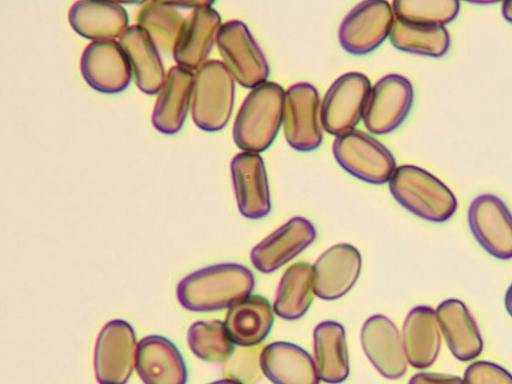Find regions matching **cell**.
I'll list each match as a JSON object with an SVG mask.
<instances>
[{
  "label": "cell",
  "mask_w": 512,
  "mask_h": 384,
  "mask_svg": "<svg viewBox=\"0 0 512 384\" xmlns=\"http://www.w3.org/2000/svg\"><path fill=\"white\" fill-rule=\"evenodd\" d=\"M231 175L241 215L249 220H262L272 209L267 169L258 153L241 152L231 163Z\"/></svg>",
  "instance_id": "obj_16"
},
{
  "label": "cell",
  "mask_w": 512,
  "mask_h": 384,
  "mask_svg": "<svg viewBox=\"0 0 512 384\" xmlns=\"http://www.w3.org/2000/svg\"><path fill=\"white\" fill-rule=\"evenodd\" d=\"M235 82L222 61H207L195 72L191 111L200 130L217 133L226 127L233 113Z\"/></svg>",
  "instance_id": "obj_4"
},
{
  "label": "cell",
  "mask_w": 512,
  "mask_h": 384,
  "mask_svg": "<svg viewBox=\"0 0 512 384\" xmlns=\"http://www.w3.org/2000/svg\"><path fill=\"white\" fill-rule=\"evenodd\" d=\"M332 152L348 174L368 184L389 183L397 169L392 152L362 131L354 130L336 137Z\"/></svg>",
  "instance_id": "obj_5"
},
{
  "label": "cell",
  "mask_w": 512,
  "mask_h": 384,
  "mask_svg": "<svg viewBox=\"0 0 512 384\" xmlns=\"http://www.w3.org/2000/svg\"><path fill=\"white\" fill-rule=\"evenodd\" d=\"M210 2H185V3H168L170 6L174 7L175 9H192L193 11L209 4Z\"/></svg>",
  "instance_id": "obj_36"
},
{
  "label": "cell",
  "mask_w": 512,
  "mask_h": 384,
  "mask_svg": "<svg viewBox=\"0 0 512 384\" xmlns=\"http://www.w3.org/2000/svg\"><path fill=\"white\" fill-rule=\"evenodd\" d=\"M414 102L413 85L400 74H389L372 87L365 108L364 125L373 135L393 133L406 120Z\"/></svg>",
  "instance_id": "obj_10"
},
{
  "label": "cell",
  "mask_w": 512,
  "mask_h": 384,
  "mask_svg": "<svg viewBox=\"0 0 512 384\" xmlns=\"http://www.w3.org/2000/svg\"><path fill=\"white\" fill-rule=\"evenodd\" d=\"M502 15L506 21L512 24V0L503 3Z\"/></svg>",
  "instance_id": "obj_37"
},
{
  "label": "cell",
  "mask_w": 512,
  "mask_h": 384,
  "mask_svg": "<svg viewBox=\"0 0 512 384\" xmlns=\"http://www.w3.org/2000/svg\"><path fill=\"white\" fill-rule=\"evenodd\" d=\"M217 46L223 63L241 87L252 90L268 81V61L243 22L233 20L223 24Z\"/></svg>",
  "instance_id": "obj_6"
},
{
  "label": "cell",
  "mask_w": 512,
  "mask_h": 384,
  "mask_svg": "<svg viewBox=\"0 0 512 384\" xmlns=\"http://www.w3.org/2000/svg\"><path fill=\"white\" fill-rule=\"evenodd\" d=\"M371 89L369 78L362 73L350 72L338 77L321 103L323 130L335 137L356 130L363 120Z\"/></svg>",
  "instance_id": "obj_7"
},
{
  "label": "cell",
  "mask_w": 512,
  "mask_h": 384,
  "mask_svg": "<svg viewBox=\"0 0 512 384\" xmlns=\"http://www.w3.org/2000/svg\"><path fill=\"white\" fill-rule=\"evenodd\" d=\"M285 92L267 81L247 95L233 126L234 142L242 152L260 154L272 146L283 125Z\"/></svg>",
  "instance_id": "obj_2"
},
{
  "label": "cell",
  "mask_w": 512,
  "mask_h": 384,
  "mask_svg": "<svg viewBox=\"0 0 512 384\" xmlns=\"http://www.w3.org/2000/svg\"><path fill=\"white\" fill-rule=\"evenodd\" d=\"M314 268L316 295L325 301L345 296L357 283L362 270V256L350 244H337L320 256Z\"/></svg>",
  "instance_id": "obj_18"
},
{
  "label": "cell",
  "mask_w": 512,
  "mask_h": 384,
  "mask_svg": "<svg viewBox=\"0 0 512 384\" xmlns=\"http://www.w3.org/2000/svg\"><path fill=\"white\" fill-rule=\"evenodd\" d=\"M468 225L478 243L493 258L512 260V213L499 197L478 196L469 206Z\"/></svg>",
  "instance_id": "obj_12"
},
{
  "label": "cell",
  "mask_w": 512,
  "mask_h": 384,
  "mask_svg": "<svg viewBox=\"0 0 512 384\" xmlns=\"http://www.w3.org/2000/svg\"><path fill=\"white\" fill-rule=\"evenodd\" d=\"M138 343L134 328L123 320L102 329L95 349V373L100 384H126L137 363Z\"/></svg>",
  "instance_id": "obj_11"
},
{
  "label": "cell",
  "mask_w": 512,
  "mask_h": 384,
  "mask_svg": "<svg viewBox=\"0 0 512 384\" xmlns=\"http://www.w3.org/2000/svg\"><path fill=\"white\" fill-rule=\"evenodd\" d=\"M135 81L141 92L153 96L160 92L166 78L159 50L149 35L135 25L126 30L119 39Z\"/></svg>",
  "instance_id": "obj_25"
},
{
  "label": "cell",
  "mask_w": 512,
  "mask_h": 384,
  "mask_svg": "<svg viewBox=\"0 0 512 384\" xmlns=\"http://www.w3.org/2000/svg\"><path fill=\"white\" fill-rule=\"evenodd\" d=\"M85 81L95 91L114 95L130 85L133 71L119 41H93L85 48L80 62Z\"/></svg>",
  "instance_id": "obj_13"
},
{
  "label": "cell",
  "mask_w": 512,
  "mask_h": 384,
  "mask_svg": "<svg viewBox=\"0 0 512 384\" xmlns=\"http://www.w3.org/2000/svg\"><path fill=\"white\" fill-rule=\"evenodd\" d=\"M395 17L393 6L384 0L359 4L340 24L341 48L354 56L371 54L390 37Z\"/></svg>",
  "instance_id": "obj_9"
},
{
  "label": "cell",
  "mask_w": 512,
  "mask_h": 384,
  "mask_svg": "<svg viewBox=\"0 0 512 384\" xmlns=\"http://www.w3.org/2000/svg\"><path fill=\"white\" fill-rule=\"evenodd\" d=\"M392 45L399 51L432 58L444 57L451 44L444 26L423 25L396 19L390 35Z\"/></svg>",
  "instance_id": "obj_29"
},
{
  "label": "cell",
  "mask_w": 512,
  "mask_h": 384,
  "mask_svg": "<svg viewBox=\"0 0 512 384\" xmlns=\"http://www.w3.org/2000/svg\"><path fill=\"white\" fill-rule=\"evenodd\" d=\"M265 376L274 384H319L314 358L304 349L284 341L264 348Z\"/></svg>",
  "instance_id": "obj_26"
},
{
  "label": "cell",
  "mask_w": 512,
  "mask_h": 384,
  "mask_svg": "<svg viewBox=\"0 0 512 384\" xmlns=\"http://www.w3.org/2000/svg\"><path fill=\"white\" fill-rule=\"evenodd\" d=\"M442 335L452 355L461 362L476 360L484 350L476 320L464 303L447 300L436 310Z\"/></svg>",
  "instance_id": "obj_22"
},
{
  "label": "cell",
  "mask_w": 512,
  "mask_h": 384,
  "mask_svg": "<svg viewBox=\"0 0 512 384\" xmlns=\"http://www.w3.org/2000/svg\"><path fill=\"white\" fill-rule=\"evenodd\" d=\"M463 380L465 384H512V374L495 363L478 361L466 368Z\"/></svg>",
  "instance_id": "obj_34"
},
{
  "label": "cell",
  "mask_w": 512,
  "mask_h": 384,
  "mask_svg": "<svg viewBox=\"0 0 512 384\" xmlns=\"http://www.w3.org/2000/svg\"><path fill=\"white\" fill-rule=\"evenodd\" d=\"M274 315L266 297L251 294L229 309L225 325L236 347L260 346L273 328Z\"/></svg>",
  "instance_id": "obj_24"
},
{
  "label": "cell",
  "mask_w": 512,
  "mask_h": 384,
  "mask_svg": "<svg viewBox=\"0 0 512 384\" xmlns=\"http://www.w3.org/2000/svg\"><path fill=\"white\" fill-rule=\"evenodd\" d=\"M316 237V228L309 220L293 218L251 250V263L259 272L272 274L310 247Z\"/></svg>",
  "instance_id": "obj_14"
},
{
  "label": "cell",
  "mask_w": 512,
  "mask_h": 384,
  "mask_svg": "<svg viewBox=\"0 0 512 384\" xmlns=\"http://www.w3.org/2000/svg\"><path fill=\"white\" fill-rule=\"evenodd\" d=\"M313 358L321 381L339 384L348 379L350 356L343 325L325 321L315 328Z\"/></svg>",
  "instance_id": "obj_27"
},
{
  "label": "cell",
  "mask_w": 512,
  "mask_h": 384,
  "mask_svg": "<svg viewBox=\"0 0 512 384\" xmlns=\"http://www.w3.org/2000/svg\"><path fill=\"white\" fill-rule=\"evenodd\" d=\"M69 23L80 36L105 41L120 39L128 27V14L116 2L80 0L69 11Z\"/></svg>",
  "instance_id": "obj_23"
},
{
  "label": "cell",
  "mask_w": 512,
  "mask_h": 384,
  "mask_svg": "<svg viewBox=\"0 0 512 384\" xmlns=\"http://www.w3.org/2000/svg\"><path fill=\"white\" fill-rule=\"evenodd\" d=\"M252 272L238 264H220L201 269L184 278L177 289L183 308L191 312L230 309L252 294Z\"/></svg>",
  "instance_id": "obj_1"
},
{
  "label": "cell",
  "mask_w": 512,
  "mask_h": 384,
  "mask_svg": "<svg viewBox=\"0 0 512 384\" xmlns=\"http://www.w3.org/2000/svg\"><path fill=\"white\" fill-rule=\"evenodd\" d=\"M136 370L145 384H187L188 381L182 354L172 341L159 335L140 341Z\"/></svg>",
  "instance_id": "obj_20"
},
{
  "label": "cell",
  "mask_w": 512,
  "mask_h": 384,
  "mask_svg": "<svg viewBox=\"0 0 512 384\" xmlns=\"http://www.w3.org/2000/svg\"><path fill=\"white\" fill-rule=\"evenodd\" d=\"M321 103L318 90L307 82L295 83L285 92L283 131L292 149L312 152L321 146Z\"/></svg>",
  "instance_id": "obj_8"
},
{
  "label": "cell",
  "mask_w": 512,
  "mask_h": 384,
  "mask_svg": "<svg viewBox=\"0 0 512 384\" xmlns=\"http://www.w3.org/2000/svg\"><path fill=\"white\" fill-rule=\"evenodd\" d=\"M195 73L180 66L166 74L152 115L156 130L164 135H176L181 130L192 106Z\"/></svg>",
  "instance_id": "obj_19"
},
{
  "label": "cell",
  "mask_w": 512,
  "mask_h": 384,
  "mask_svg": "<svg viewBox=\"0 0 512 384\" xmlns=\"http://www.w3.org/2000/svg\"><path fill=\"white\" fill-rule=\"evenodd\" d=\"M263 345L255 347H236L231 357L223 363L222 373L225 379L239 384H256L264 374L262 365Z\"/></svg>",
  "instance_id": "obj_33"
},
{
  "label": "cell",
  "mask_w": 512,
  "mask_h": 384,
  "mask_svg": "<svg viewBox=\"0 0 512 384\" xmlns=\"http://www.w3.org/2000/svg\"><path fill=\"white\" fill-rule=\"evenodd\" d=\"M505 308L512 318V284L509 286L505 294Z\"/></svg>",
  "instance_id": "obj_38"
},
{
  "label": "cell",
  "mask_w": 512,
  "mask_h": 384,
  "mask_svg": "<svg viewBox=\"0 0 512 384\" xmlns=\"http://www.w3.org/2000/svg\"><path fill=\"white\" fill-rule=\"evenodd\" d=\"M185 19L168 3L147 2L139 10L137 26L152 39L158 50L174 52Z\"/></svg>",
  "instance_id": "obj_30"
},
{
  "label": "cell",
  "mask_w": 512,
  "mask_h": 384,
  "mask_svg": "<svg viewBox=\"0 0 512 384\" xmlns=\"http://www.w3.org/2000/svg\"><path fill=\"white\" fill-rule=\"evenodd\" d=\"M209 384H239V383H236L234 381H231V380H228V379H222V380H218V381H215V382H211Z\"/></svg>",
  "instance_id": "obj_39"
},
{
  "label": "cell",
  "mask_w": 512,
  "mask_h": 384,
  "mask_svg": "<svg viewBox=\"0 0 512 384\" xmlns=\"http://www.w3.org/2000/svg\"><path fill=\"white\" fill-rule=\"evenodd\" d=\"M393 10L399 20L445 27L457 18L460 3L457 0H397Z\"/></svg>",
  "instance_id": "obj_32"
},
{
  "label": "cell",
  "mask_w": 512,
  "mask_h": 384,
  "mask_svg": "<svg viewBox=\"0 0 512 384\" xmlns=\"http://www.w3.org/2000/svg\"><path fill=\"white\" fill-rule=\"evenodd\" d=\"M361 344L373 367L383 377L396 380L408 370L402 333L386 316L370 317L361 330Z\"/></svg>",
  "instance_id": "obj_15"
},
{
  "label": "cell",
  "mask_w": 512,
  "mask_h": 384,
  "mask_svg": "<svg viewBox=\"0 0 512 384\" xmlns=\"http://www.w3.org/2000/svg\"><path fill=\"white\" fill-rule=\"evenodd\" d=\"M408 384H465L463 378L450 374L420 372Z\"/></svg>",
  "instance_id": "obj_35"
},
{
  "label": "cell",
  "mask_w": 512,
  "mask_h": 384,
  "mask_svg": "<svg viewBox=\"0 0 512 384\" xmlns=\"http://www.w3.org/2000/svg\"><path fill=\"white\" fill-rule=\"evenodd\" d=\"M389 185L396 201L422 220L445 223L457 211L458 202L453 192L420 167H397Z\"/></svg>",
  "instance_id": "obj_3"
},
{
  "label": "cell",
  "mask_w": 512,
  "mask_h": 384,
  "mask_svg": "<svg viewBox=\"0 0 512 384\" xmlns=\"http://www.w3.org/2000/svg\"><path fill=\"white\" fill-rule=\"evenodd\" d=\"M402 338L410 366L424 370L437 361L442 347V332L436 310L418 306L407 315Z\"/></svg>",
  "instance_id": "obj_21"
},
{
  "label": "cell",
  "mask_w": 512,
  "mask_h": 384,
  "mask_svg": "<svg viewBox=\"0 0 512 384\" xmlns=\"http://www.w3.org/2000/svg\"><path fill=\"white\" fill-rule=\"evenodd\" d=\"M188 345L199 359L209 363L226 362L236 349L225 322H196L188 331Z\"/></svg>",
  "instance_id": "obj_31"
},
{
  "label": "cell",
  "mask_w": 512,
  "mask_h": 384,
  "mask_svg": "<svg viewBox=\"0 0 512 384\" xmlns=\"http://www.w3.org/2000/svg\"><path fill=\"white\" fill-rule=\"evenodd\" d=\"M209 4L194 10L184 21L173 55L178 66L196 72L208 60L222 27L220 14Z\"/></svg>",
  "instance_id": "obj_17"
},
{
  "label": "cell",
  "mask_w": 512,
  "mask_h": 384,
  "mask_svg": "<svg viewBox=\"0 0 512 384\" xmlns=\"http://www.w3.org/2000/svg\"><path fill=\"white\" fill-rule=\"evenodd\" d=\"M316 295L314 268L309 263L290 266L278 285L275 314L287 321L304 317L310 310Z\"/></svg>",
  "instance_id": "obj_28"
}]
</instances>
